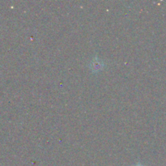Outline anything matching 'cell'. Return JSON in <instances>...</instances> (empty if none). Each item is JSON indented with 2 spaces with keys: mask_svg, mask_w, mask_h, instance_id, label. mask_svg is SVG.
I'll use <instances>...</instances> for the list:
<instances>
[{
  "mask_svg": "<svg viewBox=\"0 0 166 166\" xmlns=\"http://www.w3.org/2000/svg\"><path fill=\"white\" fill-rule=\"evenodd\" d=\"M102 67L103 65L102 63H101V62L97 59H94L93 62H91V67L93 71H99V70H100L102 68Z\"/></svg>",
  "mask_w": 166,
  "mask_h": 166,
  "instance_id": "1",
  "label": "cell"
},
{
  "mask_svg": "<svg viewBox=\"0 0 166 166\" xmlns=\"http://www.w3.org/2000/svg\"><path fill=\"white\" fill-rule=\"evenodd\" d=\"M136 166H142V165H140V164H139V165H136Z\"/></svg>",
  "mask_w": 166,
  "mask_h": 166,
  "instance_id": "2",
  "label": "cell"
}]
</instances>
